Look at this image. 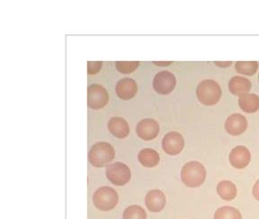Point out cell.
<instances>
[{
  "label": "cell",
  "mask_w": 259,
  "mask_h": 219,
  "mask_svg": "<svg viewBox=\"0 0 259 219\" xmlns=\"http://www.w3.org/2000/svg\"><path fill=\"white\" fill-rule=\"evenodd\" d=\"M206 178V169L197 161H191L183 167L181 180L186 186L198 188L202 186Z\"/></svg>",
  "instance_id": "obj_1"
},
{
  "label": "cell",
  "mask_w": 259,
  "mask_h": 219,
  "mask_svg": "<svg viewBox=\"0 0 259 219\" xmlns=\"http://www.w3.org/2000/svg\"><path fill=\"white\" fill-rule=\"evenodd\" d=\"M222 93L223 92L220 85L211 79L202 80L196 88V96L203 105H214L220 101Z\"/></svg>",
  "instance_id": "obj_2"
},
{
  "label": "cell",
  "mask_w": 259,
  "mask_h": 219,
  "mask_svg": "<svg viewBox=\"0 0 259 219\" xmlns=\"http://www.w3.org/2000/svg\"><path fill=\"white\" fill-rule=\"evenodd\" d=\"M115 155L113 146L107 142H98L94 144L89 151V160L90 163L95 167L108 166L113 161Z\"/></svg>",
  "instance_id": "obj_3"
},
{
  "label": "cell",
  "mask_w": 259,
  "mask_h": 219,
  "mask_svg": "<svg viewBox=\"0 0 259 219\" xmlns=\"http://www.w3.org/2000/svg\"><path fill=\"white\" fill-rule=\"evenodd\" d=\"M117 191L111 187L103 186L97 189L93 195L94 206L101 211H110L117 206Z\"/></svg>",
  "instance_id": "obj_4"
},
{
  "label": "cell",
  "mask_w": 259,
  "mask_h": 219,
  "mask_svg": "<svg viewBox=\"0 0 259 219\" xmlns=\"http://www.w3.org/2000/svg\"><path fill=\"white\" fill-rule=\"evenodd\" d=\"M106 177L116 186H123L128 183L132 177V173L125 163L116 162L111 163L105 170Z\"/></svg>",
  "instance_id": "obj_5"
},
{
  "label": "cell",
  "mask_w": 259,
  "mask_h": 219,
  "mask_svg": "<svg viewBox=\"0 0 259 219\" xmlns=\"http://www.w3.org/2000/svg\"><path fill=\"white\" fill-rule=\"evenodd\" d=\"M109 101V95L104 86L97 84L89 85L88 88V104L90 108L99 110L104 108Z\"/></svg>",
  "instance_id": "obj_6"
},
{
  "label": "cell",
  "mask_w": 259,
  "mask_h": 219,
  "mask_svg": "<svg viewBox=\"0 0 259 219\" xmlns=\"http://www.w3.org/2000/svg\"><path fill=\"white\" fill-rule=\"evenodd\" d=\"M177 84V79L174 74L169 71L158 72L153 79L154 90L159 94H169Z\"/></svg>",
  "instance_id": "obj_7"
},
{
  "label": "cell",
  "mask_w": 259,
  "mask_h": 219,
  "mask_svg": "<svg viewBox=\"0 0 259 219\" xmlns=\"http://www.w3.org/2000/svg\"><path fill=\"white\" fill-rule=\"evenodd\" d=\"M185 147V139L182 135L176 131L169 132L163 138L162 148L166 154L178 155Z\"/></svg>",
  "instance_id": "obj_8"
},
{
  "label": "cell",
  "mask_w": 259,
  "mask_h": 219,
  "mask_svg": "<svg viewBox=\"0 0 259 219\" xmlns=\"http://www.w3.org/2000/svg\"><path fill=\"white\" fill-rule=\"evenodd\" d=\"M136 133L145 141L153 140L159 133V125L153 119H143L137 124Z\"/></svg>",
  "instance_id": "obj_9"
},
{
  "label": "cell",
  "mask_w": 259,
  "mask_h": 219,
  "mask_svg": "<svg viewBox=\"0 0 259 219\" xmlns=\"http://www.w3.org/2000/svg\"><path fill=\"white\" fill-rule=\"evenodd\" d=\"M229 160L231 166L236 169H244L250 162V151L246 146H236L231 150Z\"/></svg>",
  "instance_id": "obj_10"
},
{
  "label": "cell",
  "mask_w": 259,
  "mask_h": 219,
  "mask_svg": "<svg viewBox=\"0 0 259 219\" xmlns=\"http://www.w3.org/2000/svg\"><path fill=\"white\" fill-rule=\"evenodd\" d=\"M247 128V119L241 114H232L230 117H228L225 122V130L229 134L232 136L243 134Z\"/></svg>",
  "instance_id": "obj_11"
},
{
  "label": "cell",
  "mask_w": 259,
  "mask_h": 219,
  "mask_svg": "<svg viewBox=\"0 0 259 219\" xmlns=\"http://www.w3.org/2000/svg\"><path fill=\"white\" fill-rule=\"evenodd\" d=\"M145 204L150 212L158 213L166 206V196L159 190H151L146 195Z\"/></svg>",
  "instance_id": "obj_12"
},
{
  "label": "cell",
  "mask_w": 259,
  "mask_h": 219,
  "mask_svg": "<svg viewBox=\"0 0 259 219\" xmlns=\"http://www.w3.org/2000/svg\"><path fill=\"white\" fill-rule=\"evenodd\" d=\"M116 93L118 97L122 100H130L135 96L138 92V86L134 79L126 77L118 82L116 85Z\"/></svg>",
  "instance_id": "obj_13"
},
{
  "label": "cell",
  "mask_w": 259,
  "mask_h": 219,
  "mask_svg": "<svg viewBox=\"0 0 259 219\" xmlns=\"http://www.w3.org/2000/svg\"><path fill=\"white\" fill-rule=\"evenodd\" d=\"M108 130L115 138H124L130 134L128 122L121 117H113L108 122Z\"/></svg>",
  "instance_id": "obj_14"
},
{
  "label": "cell",
  "mask_w": 259,
  "mask_h": 219,
  "mask_svg": "<svg viewBox=\"0 0 259 219\" xmlns=\"http://www.w3.org/2000/svg\"><path fill=\"white\" fill-rule=\"evenodd\" d=\"M251 89V83L246 77L236 76L229 82V90L235 95L241 96L249 93Z\"/></svg>",
  "instance_id": "obj_15"
},
{
  "label": "cell",
  "mask_w": 259,
  "mask_h": 219,
  "mask_svg": "<svg viewBox=\"0 0 259 219\" xmlns=\"http://www.w3.org/2000/svg\"><path fill=\"white\" fill-rule=\"evenodd\" d=\"M138 160L143 167L152 168L159 163L160 156L157 151L151 148H144L139 153Z\"/></svg>",
  "instance_id": "obj_16"
},
{
  "label": "cell",
  "mask_w": 259,
  "mask_h": 219,
  "mask_svg": "<svg viewBox=\"0 0 259 219\" xmlns=\"http://www.w3.org/2000/svg\"><path fill=\"white\" fill-rule=\"evenodd\" d=\"M239 107L247 114H254L259 110V96L255 93H247L239 96Z\"/></svg>",
  "instance_id": "obj_17"
},
{
  "label": "cell",
  "mask_w": 259,
  "mask_h": 219,
  "mask_svg": "<svg viewBox=\"0 0 259 219\" xmlns=\"http://www.w3.org/2000/svg\"><path fill=\"white\" fill-rule=\"evenodd\" d=\"M218 195L223 199L230 201L236 198L237 196V187L231 181H223L219 183L217 186Z\"/></svg>",
  "instance_id": "obj_18"
},
{
  "label": "cell",
  "mask_w": 259,
  "mask_h": 219,
  "mask_svg": "<svg viewBox=\"0 0 259 219\" xmlns=\"http://www.w3.org/2000/svg\"><path fill=\"white\" fill-rule=\"evenodd\" d=\"M213 219H242V215L237 208L224 206L216 210Z\"/></svg>",
  "instance_id": "obj_19"
},
{
  "label": "cell",
  "mask_w": 259,
  "mask_h": 219,
  "mask_svg": "<svg viewBox=\"0 0 259 219\" xmlns=\"http://www.w3.org/2000/svg\"><path fill=\"white\" fill-rule=\"evenodd\" d=\"M237 72L245 76H253L258 69L256 61H238L235 64Z\"/></svg>",
  "instance_id": "obj_20"
},
{
  "label": "cell",
  "mask_w": 259,
  "mask_h": 219,
  "mask_svg": "<svg viewBox=\"0 0 259 219\" xmlns=\"http://www.w3.org/2000/svg\"><path fill=\"white\" fill-rule=\"evenodd\" d=\"M123 219H147V213L142 207L133 205L123 212Z\"/></svg>",
  "instance_id": "obj_21"
},
{
  "label": "cell",
  "mask_w": 259,
  "mask_h": 219,
  "mask_svg": "<svg viewBox=\"0 0 259 219\" xmlns=\"http://www.w3.org/2000/svg\"><path fill=\"white\" fill-rule=\"evenodd\" d=\"M140 65L139 61H116L115 67L119 72L130 74L135 71Z\"/></svg>",
  "instance_id": "obj_22"
},
{
  "label": "cell",
  "mask_w": 259,
  "mask_h": 219,
  "mask_svg": "<svg viewBox=\"0 0 259 219\" xmlns=\"http://www.w3.org/2000/svg\"><path fill=\"white\" fill-rule=\"evenodd\" d=\"M102 61H89L88 62V73L89 75H95L98 73L102 69Z\"/></svg>",
  "instance_id": "obj_23"
},
{
  "label": "cell",
  "mask_w": 259,
  "mask_h": 219,
  "mask_svg": "<svg viewBox=\"0 0 259 219\" xmlns=\"http://www.w3.org/2000/svg\"><path fill=\"white\" fill-rule=\"evenodd\" d=\"M253 196L256 200L259 201V180L256 181V183H255V185L253 187Z\"/></svg>",
  "instance_id": "obj_24"
},
{
  "label": "cell",
  "mask_w": 259,
  "mask_h": 219,
  "mask_svg": "<svg viewBox=\"0 0 259 219\" xmlns=\"http://www.w3.org/2000/svg\"><path fill=\"white\" fill-rule=\"evenodd\" d=\"M214 64L216 66H218V67H221V68H228L229 66H231L232 64V62L231 61H225V62H223V61H215Z\"/></svg>",
  "instance_id": "obj_25"
},
{
  "label": "cell",
  "mask_w": 259,
  "mask_h": 219,
  "mask_svg": "<svg viewBox=\"0 0 259 219\" xmlns=\"http://www.w3.org/2000/svg\"><path fill=\"white\" fill-rule=\"evenodd\" d=\"M153 63L155 65L168 66L170 65V64H172V61H158V62H157V61H154Z\"/></svg>",
  "instance_id": "obj_26"
},
{
  "label": "cell",
  "mask_w": 259,
  "mask_h": 219,
  "mask_svg": "<svg viewBox=\"0 0 259 219\" xmlns=\"http://www.w3.org/2000/svg\"><path fill=\"white\" fill-rule=\"evenodd\" d=\"M258 79H259V76H258Z\"/></svg>",
  "instance_id": "obj_27"
}]
</instances>
